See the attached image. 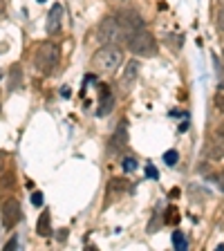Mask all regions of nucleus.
<instances>
[{"instance_id": "f257e3e1", "label": "nucleus", "mask_w": 224, "mask_h": 251, "mask_svg": "<svg viewBox=\"0 0 224 251\" xmlns=\"http://www.w3.org/2000/svg\"><path fill=\"white\" fill-rule=\"evenodd\" d=\"M121 63H124V50L115 43H103L92 56V70L97 74H110Z\"/></svg>"}, {"instance_id": "f03ea898", "label": "nucleus", "mask_w": 224, "mask_h": 251, "mask_svg": "<svg viewBox=\"0 0 224 251\" xmlns=\"http://www.w3.org/2000/svg\"><path fill=\"white\" fill-rule=\"evenodd\" d=\"M58 58H61V52H58L56 43L43 41V43H38V45H36L31 61H34V68L38 70V74L50 76V74L58 68Z\"/></svg>"}, {"instance_id": "7ed1b4c3", "label": "nucleus", "mask_w": 224, "mask_h": 251, "mask_svg": "<svg viewBox=\"0 0 224 251\" xmlns=\"http://www.w3.org/2000/svg\"><path fill=\"white\" fill-rule=\"evenodd\" d=\"M125 45H128V50H130L135 56L152 58L157 54V41H155V36H152L146 27L137 29L135 34H132V36L125 41Z\"/></svg>"}, {"instance_id": "20e7f679", "label": "nucleus", "mask_w": 224, "mask_h": 251, "mask_svg": "<svg viewBox=\"0 0 224 251\" xmlns=\"http://www.w3.org/2000/svg\"><path fill=\"white\" fill-rule=\"evenodd\" d=\"M0 220H2V226L5 229H14L21 220V204L16 198H7L2 202V209H0Z\"/></svg>"}, {"instance_id": "39448f33", "label": "nucleus", "mask_w": 224, "mask_h": 251, "mask_svg": "<svg viewBox=\"0 0 224 251\" xmlns=\"http://www.w3.org/2000/svg\"><path fill=\"white\" fill-rule=\"evenodd\" d=\"M117 38H124L121 36V25L117 21V16H108L103 18L99 25V41L101 43H115Z\"/></svg>"}, {"instance_id": "423d86ee", "label": "nucleus", "mask_w": 224, "mask_h": 251, "mask_svg": "<svg viewBox=\"0 0 224 251\" xmlns=\"http://www.w3.org/2000/svg\"><path fill=\"white\" fill-rule=\"evenodd\" d=\"M117 21H119V25H121V36H124L125 41H128V38H130L137 29H141V27H144L141 18L135 14V11H121V14L117 16Z\"/></svg>"}, {"instance_id": "0eeeda50", "label": "nucleus", "mask_w": 224, "mask_h": 251, "mask_svg": "<svg viewBox=\"0 0 224 251\" xmlns=\"http://www.w3.org/2000/svg\"><path fill=\"white\" fill-rule=\"evenodd\" d=\"M137 76H139V61H137V58H132V61L125 63V70H124V74H121V78H119L121 92H124V94L130 92L132 85H135V81H137Z\"/></svg>"}, {"instance_id": "6e6552de", "label": "nucleus", "mask_w": 224, "mask_h": 251, "mask_svg": "<svg viewBox=\"0 0 224 251\" xmlns=\"http://www.w3.org/2000/svg\"><path fill=\"white\" fill-rule=\"evenodd\" d=\"M130 188V184H128V179L124 177H112L108 182V186H105V195H108L110 200H117L121 198V195H125V191Z\"/></svg>"}, {"instance_id": "1a4fd4ad", "label": "nucleus", "mask_w": 224, "mask_h": 251, "mask_svg": "<svg viewBox=\"0 0 224 251\" xmlns=\"http://www.w3.org/2000/svg\"><path fill=\"white\" fill-rule=\"evenodd\" d=\"M209 159H224V128L215 130L209 146Z\"/></svg>"}, {"instance_id": "9d476101", "label": "nucleus", "mask_w": 224, "mask_h": 251, "mask_svg": "<svg viewBox=\"0 0 224 251\" xmlns=\"http://www.w3.org/2000/svg\"><path fill=\"white\" fill-rule=\"evenodd\" d=\"M110 141H112V148H115V151H121V148L128 144V121L125 119L119 121V126H117V130L112 132V139Z\"/></svg>"}, {"instance_id": "9b49d317", "label": "nucleus", "mask_w": 224, "mask_h": 251, "mask_svg": "<svg viewBox=\"0 0 224 251\" xmlns=\"http://www.w3.org/2000/svg\"><path fill=\"white\" fill-rule=\"evenodd\" d=\"M61 18H63V7L56 2L50 9V16H47V34H56L61 29Z\"/></svg>"}, {"instance_id": "f8f14e48", "label": "nucleus", "mask_w": 224, "mask_h": 251, "mask_svg": "<svg viewBox=\"0 0 224 251\" xmlns=\"http://www.w3.org/2000/svg\"><path fill=\"white\" fill-rule=\"evenodd\" d=\"M115 105V99H112V92H110L108 85H101V108H99V115H108L110 110Z\"/></svg>"}, {"instance_id": "ddd939ff", "label": "nucleus", "mask_w": 224, "mask_h": 251, "mask_svg": "<svg viewBox=\"0 0 224 251\" xmlns=\"http://www.w3.org/2000/svg\"><path fill=\"white\" fill-rule=\"evenodd\" d=\"M14 186H16V175L14 173L9 171V173H5V175H0V195L11 193Z\"/></svg>"}, {"instance_id": "4468645a", "label": "nucleus", "mask_w": 224, "mask_h": 251, "mask_svg": "<svg viewBox=\"0 0 224 251\" xmlns=\"http://www.w3.org/2000/svg\"><path fill=\"white\" fill-rule=\"evenodd\" d=\"M21 85H23V68L16 63V65H11V70H9V88L18 90Z\"/></svg>"}, {"instance_id": "2eb2a0df", "label": "nucleus", "mask_w": 224, "mask_h": 251, "mask_svg": "<svg viewBox=\"0 0 224 251\" xmlns=\"http://www.w3.org/2000/svg\"><path fill=\"white\" fill-rule=\"evenodd\" d=\"M36 231H38V235H50V211H43L41 213V218H38V222H36Z\"/></svg>"}, {"instance_id": "dca6fc26", "label": "nucleus", "mask_w": 224, "mask_h": 251, "mask_svg": "<svg viewBox=\"0 0 224 251\" xmlns=\"http://www.w3.org/2000/svg\"><path fill=\"white\" fill-rule=\"evenodd\" d=\"M179 222V211L175 206H168L166 215H164V225H177Z\"/></svg>"}, {"instance_id": "f3484780", "label": "nucleus", "mask_w": 224, "mask_h": 251, "mask_svg": "<svg viewBox=\"0 0 224 251\" xmlns=\"http://www.w3.org/2000/svg\"><path fill=\"white\" fill-rule=\"evenodd\" d=\"M173 245H175V249H186L188 247V242H186L182 231H175V233H173Z\"/></svg>"}, {"instance_id": "a211bd4d", "label": "nucleus", "mask_w": 224, "mask_h": 251, "mask_svg": "<svg viewBox=\"0 0 224 251\" xmlns=\"http://www.w3.org/2000/svg\"><path fill=\"white\" fill-rule=\"evenodd\" d=\"M164 162H166L168 166H175V162H177V151H168L166 155H164Z\"/></svg>"}, {"instance_id": "6ab92c4d", "label": "nucleus", "mask_w": 224, "mask_h": 251, "mask_svg": "<svg viewBox=\"0 0 224 251\" xmlns=\"http://www.w3.org/2000/svg\"><path fill=\"white\" fill-rule=\"evenodd\" d=\"M215 105H218L220 112H224V90H220V92L215 94Z\"/></svg>"}, {"instance_id": "aec40b11", "label": "nucleus", "mask_w": 224, "mask_h": 251, "mask_svg": "<svg viewBox=\"0 0 224 251\" xmlns=\"http://www.w3.org/2000/svg\"><path fill=\"white\" fill-rule=\"evenodd\" d=\"M124 168H125L128 173H132V171L137 168V162L132 159V157H125V159H124Z\"/></svg>"}, {"instance_id": "412c9836", "label": "nucleus", "mask_w": 224, "mask_h": 251, "mask_svg": "<svg viewBox=\"0 0 224 251\" xmlns=\"http://www.w3.org/2000/svg\"><path fill=\"white\" fill-rule=\"evenodd\" d=\"M31 204H34V206H43V193H34L31 195Z\"/></svg>"}, {"instance_id": "4be33fe9", "label": "nucleus", "mask_w": 224, "mask_h": 251, "mask_svg": "<svg viewBox=\"0 0 224 251\" xmlns=\"http://www.w3.org/2000/svg\"><path fill=\"white\" fill-rule=\"evenodd\" d=\"M218 29L222 31V36H224V7L220 9V14H218Z\"/></svg>"}, {"instance_id": "5701e85b", "label": "nucleus", "mask_w": 224, "mask_h": 251, "mask_svg": "<svg viewBox=\"0 0 224 251\" xmlns=\"http://www.w3.org/2000/svg\"><path fill=\"white\" fill-rule=\"evenodd\" d=\"M16 245H18V238H11V240L7 242V245H5V251H11V249H14Z\"/></svg>"}, {"instance_id": "b1692460", "label": "nucleus", "mask_w": 224, "mask_h": 251, "mask_svg": "<svg viewBox=\"0 0 224 251\" xmlns=\"http://www.w3.org/2000/svg\"><path fill=\"white\" fill-rule=\"evenodd\" d=\"M146 171H148V175H150V177H152V179H155V177H157V171H155V166H148V168H146Z\"/></svg>"}, {"instance_id": "393cba45", "label": "nucleus", "mask_w": 224, "mask_h": 251, "mask_svg": "<svg viewBox=\"0 0 224 251\" xmlns=\"http://www.w3.org/2000/svg\"><path fill=\"white\" fill-rule=\"evenodd\" d=\"M222 65H224V52H222Z\"/></svg>"}, {"instance_id": "a878e982", "label": "nucleus", "mask_w": 224, "mask_h": 251, "mask_svg": "<svg viewBox=\"0 0 224 251\" xmlns=\"http://www.w3.org/2000/svg\"><path fill=\"white\" fill-rule=\"evenodd\" d=\"M222 2H224V0H222Z\"/></svg>"}]
</instances>
